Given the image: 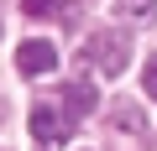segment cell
<instances>
[{"label":"cell","instance_id":"8","mask_svg":"<svg viewBox=\"0 0 157 151\" xmlns=\"http://www.w3.org/2000/svg\"><path fill=\"white\" fill-rule=\"evenodd\" d=\"M141 84H147V94H152V99H157V57H152V63H147V73H141Z\"/></svg>","mask_w":157,"mask_h":151},{"label":"cell","instance_id":"6","mask_svg":"<svg viewBox=\"0 0 157 151\" xmlns=\"http://www.w3.org/2000/svg\"><path fill=\"white\" fill-rule=\"evenodd\" d=\"M63 5L58 0H26V16H37V21H47V16H58Z\"/></svg>","mask_w":157,"mask_h":151},{"label":"cell","instance_id":"5","mask_svg":"<svg viewBox=\"0 0 157 151\" xmlns=\"http://www.w3.org/2000/svg\"><path fill=\"white\" fill-rule=\"evenodd\" d=\"M58 99H63L68 115H89V110H94V89H89V84H68Z\"/></svg>","mask_w":157,"mask_h":151},{"label":"cell","instance_id":"7","mask_svg":"<svg viewBox=\"0 0 157 151\" xmlns=\"http://www.w3.org/2000/svg\"><path fill=\"white\" fill-rule=\"evenodd\" d=\"M115 125H126V130H141V115H136L131 104H121V110H115Z\"/></svg>","mask_w":157,"mask_h":151},{"label":"cell","instance_id":"3","mask_svg":"<svg viewBox=\"0 0 157 151\" xmlns=\"http://www.w3.org/2000/svg\"><path fill=\"white\" fill-rule=\"evenodd\" d=\"M16 68L26 73V78H42V73H52V68H58V47H52V42H21Z\"/></svg>","mask_w":157,"mask_h":151},{"label":"cell","instance_id":"2","mask_svg":"<svg viewBox=\"0 0 157 151\" xmlns=\"http://www.w3.org/2000/svg\"><path fill=\"white\" fill-rule=\"evenodd\" d=\"M32 141H37L42 151H52V146L63 141V115H58L52 99H37V104H32Z\"/></svg>","mask_w":157,"mask_h":151},{"label":"cell","instance_id":"1","mask_svg":"<svg viewBox=\"0 0 157 151\" xmlns=\"http://www.w3.org/2000/svg\"><path fill=\"white\" fill-rule=\"evenodd\" d=\"M84 52L94 57V68H100V73H110V78H115V73H126V57H131V37H126V31H94Z\"/></svg>","mask_w":157,"mask_h":151},{"label":"cell","instance_id":"4","mask_svg":"<svg viewBox=\"0 0 157 151\" xmlns=\"http://www.w3.org/2000/svg\"><path fill=\"white\" fill-rule=\"evenodd\" d=\"M115 16L126 26H147V21H157V0H115Z\"/></svg>","mask_w":157,"mask_h":151}]
</instances>
